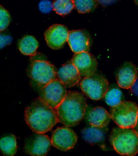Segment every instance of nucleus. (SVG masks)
<instances>
[{
    "label": "nucleus",
    "instance_id": "f257e3e1",
    "mask_svg": "<svg viewBox=\"0 0 138 156\" xmlns=\"http://www.w3.org/2000/svg\"><path fill=\"white\" fill-rule=\"evenodd\" d=\"M24 119L35 133L45 134L52 129L59 119L55 109L38 97L25 108Z\"/></svg>",
    "mask_w": 138,
    "mask_h": 156
},
{
    "label": "nucleus",
    "instance_id": "f03ea898",
    "mask_svg": "<svg viewBox=\"0 0 138 156\" xmlns=\"http://www.w3.org/2000/svg\"><path fill=\"white\" fill-rule=\"evenodd\" d=\"M87 108L85 96L78 91H69L55 111L59 121L68 127L78 125L83 118Z\"/></svg>",
    "mask_w": 138,
    "mask_h": 156
},
{
    "label": "nucleus",
    "instance_id": "7ed1b4c3",
    "mask_svg": "<svg viewBox=\"0 0 138 156\" xmlns=\"http://www.w3.org/2000/svg\"><path fill=\"white\" fill-rule=\"evenodd\" d=\"M109 140L111 146L118 154L134 156L138 153V135L134 128L114 127Z\"/></svg>",
    "mask_w": 138,
    "mask_h": 156
},
{
    "label": "nucleus",
    "instance_id": "20e7f679",
    "mask_svg": "<svg viewBox=\"0 0 138 156\" xmlns=\"http://www.w3.org/2000/svg\"><path fill=\"white\" fill-rule=\"evenodd\" d=\"M31 83L40 90L53 80L57 78V70L50 62L44 60L32 61L27 70Z\"/></svg>",
    "mask_w": 138,
    "mask_h": 156
},
{
    "label": "nucleus",
    "instance_id": "39448f33",
    "mask_svg": "<svg viewBox=\"0 0 138 156\" xmlns=\"http://www.w3.org/2000/svg\"><path fill=\"white\" fill-rule=\"evenodd\" d=\"M138 106L133 101H122L110 109L111 119L122 128H134L136 124Z\"/></svg>",
    "mask_w": 138,
    "mask_h": 156
},
{
    "label": "nucleus",
    "instance_id": "423d86ee",
    "mask_svg": "<svg viewBox=\"0 0 138 156\" xmlns=\"http://www.w3.org/2000/svg\"><path fill=\"white\" fill-rule=\"evenodd\" d=\"M83 93L90 99L99 101L103 99L109 88V83L103 76L94 73L84 77L80 82Z\"/></svg>",
    "mask_w": 138,
    "mask_h": 156
},
{
    "label": "nucleus",
    "instance_id": "0eeeda50",
    "mask_svg": "<svg viewBox=\"0 0 138 156\" xmlns=\"http://www.w3.org/2000/svg\"><path fill=\"white\" fill-rule=\"evenodd\" d=\"M39 98L50 108L56 109L68 94L66 86L59 79L53 80L39 92Z\"/></svg>",
    "mask_w": 138,
    "mask_h": 156
},
{
    "label": "nucleus",
    "instance_id": "6e6552de",
    "mask_svg": "<svg viewBox=\"0 0 138 156\" xmlns=\"http://www.w3.org/2000/svg\"><path fill=\"white\" fill-rule=\"evenodd\" d=\"M51 139L45 134L36 133L25 141L24 152L32 156L46 155L52 146Z\"/></svg>",
    "mask_w": 138,
    "mask_h": 156
},
{
    "label": "nucleus",
    "instance_id": "1a4fd4ad",
    "mask_svg": "<svg viewBox=\"0 0 138 156\" xmlns=\"http://www.w3.org/2000/svg\"><path fill=\"white\" fill-rule=\"evenodd\" d=\"M77 140L78 136L75 131L66 126L57 128L51 137L52 146L64 152L73 148Z\"/></svg>",
    "mask_w": 138,
    "mask_h": 156
},
{
    "label": "nucleus",
    "instance_id": "9d476101",
    "mask_svg": "<svg viewBox=\"0 0 138 156\" xmlns=\"http://www.w3.org/2000/svg\"><path fill=\"white\" fill-rule=\"evenodd\" d=\"M69 31L64 25L55 24L52 25L45 31L44 36L48 46L54 50L63 48L68 42Z\"/></svg>",
    "mask_w": 138,
    "mask_h": 156
},
{
    "label": "nucleus",
    "instance_id": "9b49d317",
    "mask_svg": "<svg viewBox=\"0 0 138 156\" xmlns=\"http://www.w3.org/2000/svg\"><path fill=\"white\" fill-rule=\"evenodd\" d=\"M71 62L76 67L82 77H89L96 73L97 62L95 56L89 52L75 53Z\"/></svg>",
    "mask_w": 138,
    "mask_h": 156
},
{
    "label": "nucleus",
    "instance_id": "f8f14e48",
    "mask_svg": "<svg viewBox=\"0 0 138 156\" xmlns=\"http://www.w3.org/2000/svg\"><path fill=\"white\" fill-rule=\"evenodd\" d=\"M68 42L72 51L75 53L88 52L90 47V37L84 30L69 31Z\"/></svg>",
    "mask_w": 138,
    "mask_h": 156
},
{
    "label": "nucleus",
    "instance_id": "ddd939ff",
    "mask_svg": "<svg viewBox=\"0 0 138 156\" xmlns=\"http://www.w3.org/2000/svg\"><path fill=\"white\" fill-rule=\"evenodd\" d=\"M57 78L66 87L71 88L77 86L81 82V74L76 67L71 61L62 65L57 71Z\"/></svg>",
    "mask_w": 138,
    "mask_h": 156
},
{
    "label": "nucleus",
    "instance_id": "4468645a",
    "mask_svg": "<svg viewBox=\"0 0 138 156\" xmlns=\"http://www.w3.org/2000/svg\"><path fill=\"white\" fill-rule=\"evenodd\" d=\"M137 79V70L135 65L128 62L125 63L116 75L118 85L122 88L130 89Z\"/></svg>",
    "mask_w": 138,
    "mask_h": 156
},
{
    "label": "nucleus",
    "instance_id": "2eb2a0df",
    "mask_svg": "<svg viewBox=\"0 0 138 156\" xmlns=\"http://www.w3.org/2000/svg\"><path fill=\"white\" fill-rule=\"evenodd\" d=\"M87 119L90 125L97 127L106 128L111 119L110 114L103 107H96L89 112Z\"/></svg>",
    "mask_w": 138,
    "mask_h": 156
},
{
    "label": "nucleus",
    "instance_id": "dca6fc26",
    "mask_svg": "<svg viewBox=\"0 0 138 156\" xmlns=\"http://www.w3.org/2000/svg\"><path fill=\"white\" fill-rule=\"evenodd\" d=\"M106 131L105 128L94 126L85 128L82 131V136L83 140L90 145L99 144L104 141L106 138Z\"/></svg>",
    "mask_w": 138,
    "mask_h": 156
},
{
    "label": "nucleus",
    "instance_id": "f3484780",
    "mask_svg": "<svg viewBox=\"0 0 138 156\" xmlns=\"http://www.w3.org/2000/svg\"><path fill=\"white\" fill-rule=\"evenodd\" d=\"M18 47L23 55L34 56L36 54L38 42L33 36L25 35L19 41Z\"/></svg>",
    "mask_w": 138,
    "mask_h": 156
},
{
    "label": "nucleus",
    "instance_id": "a211bd4d",
    "mask_svg": "<svg viewBox=\"0 0 138 156\" xmlns=\"http://www.w3.org/2000/svg\"><path fill=\"white\" fill-rule=\"evenodd\" d=\"M0 149L4 155H14L17 151L15 136L10 134L2 138L0 140Z\"/></svg>",
    "mask_w": 138,
    "mask_h": 156
},
{
    "label": "nucleus",
    "instance_id": "6ab92c4d",
    "mask_svg": "<svg viewBox=\"0 0 138 156\" xmlns=\"http://www.w3.org/2000/svg\"><path fill=\"white\" fill-rule=\"evenodd\" d=\"M75 7L73 0H54L53 2L54 10L59 16L68 15Z\"/></svg>",
    "mask_w": 138,
    "mask_h": 156
},
{
    "label": "nucleus",
    "instance_id": "aec40b11",
    "mask_svg": "<svg viewBox=\"0 0 138 156\" xmlns=\"http://www.w3.org/2000/svg\"><path fill=\"white\" fill-rule=\"evenodd\" d=\"M104 98L105 102L109 106L114 107L122 101V91L116 87L108 88Z\"/></svg>",
    "mask_w": 138,
    "mask_h": 156
},
{
    "label": "nucleus",
    "instance_id": "412c9836",
    "mask_svg": "<svg viewBox=\"0 0 138 156\" xmlns=\"http://www.w3.org/2000/svg\"><path fill=\"white\" fill-rule=\"evenodd\" d=\"M75 6L80 14H85L94 10L98 5L97 0H73Z\"/></svg>",
    "mask_w": 138,
    "mask_h": 156
},
{
    "label": "nucleus",
    "instance_id": "4be33fe9",
    "mask_svg": "<svg viewBox=\"0 0 138 156\" xmlns=\"http://www.w3.org/2000/svg\"><path fill=\"white\" fill-rule=\"evenodd\" d=\"M10 23V16L9 12L1 5L0 6V30H5Z\"/></svg>",
    "mask_w": 138,
    "mask_h": 156
},
{
    "label": "nucleus",
    "instance_id": "5701e85b",
    "mask_svg": "<svg viewBox=\"0 0 138 156\" xmlns=\"http://www.w3.org/2000/svg\"><path fill=\"white\" fill-rule=\"evenodd\" d=\"M38 8L43 14H49L54 10L53 3L49 0H42L38 4Z\"/></svg>",
    "mask_w": 138,
    "mask_h": 156
},
{
    "label": "nucleus",
    "instance_id": "b1692460",
    "mask_svg": "<svg viewBox=\"0 0 138 156\" xmlns=\"http://www.w3.org/2000/svg\"><path fill=\"white\" fill-rule=\"evenodd\" d=\"M0 38H1V41H0V43H1V49H3V48H5L6 45L11 44L12 42V38L9 35H5L1 34Z\"/></svg>",
    "mask_w": 138,
    "mask_h": 156
},
{
    "label": "nucleus",
    "instance_id": "393cba45",
    "mask_svg": "<svg viewBox=\"0 0 138 156\" xmlns=\"http://www.w3.org/2000/svg\"><path fill=\"white\" fill-rule=\"evenodd\" d=\"M130 91L132 94L138 99V79H137L133 87L130 88Z\"/></svg>",
    "mask_w": 138,
    "mask_h": 156
},
{
    "label": "nucleus",
    "instance_id": "a878e982",
    "mask_svg": "<svg viewBox=\"0 0 138 156\" xmlns=\"http://www.w3.org/2000/svg\"><path fill=\"white\" fill-rule=\"evenodd\" d=\"M97 1L99 3L103 6H108L117 2L119 0H97Z\"/></svg>",
    "mask_w": 138,
    "mask_h": 156
},
{
    "label": "nucleus",
    "instance_id": "bb28decb",
    "mask_svg": "<svg viewBox=\"0 0 138 156\" xmlns=\"http://www.w3.org/2000/svg\"><path fill=\"white\" fill-rule=\"evenodd\" d=\"M134 129L135 130V131L136 132V133L138 135V114H137V121H136V124L135 126V127H134Z\"/></svg>",
    "mask_w": 138,
    "mask_h": 156
},
{
    "label": "nucleus",
    "instance_id": "cd10ccee",
    "mask_svg": "<svg viewBox=\"0 0 138 156\" xmlns=\"http://www.w3.org/2000/svg\"><path fill=\"white\" fill-rule=\"evenodd\" d=\"M134 2H135V3H136L137 5H138V0H134Z\"/></svg>",
    "mask_w": 138,
    "mask_h": 156
}]
</instances>
